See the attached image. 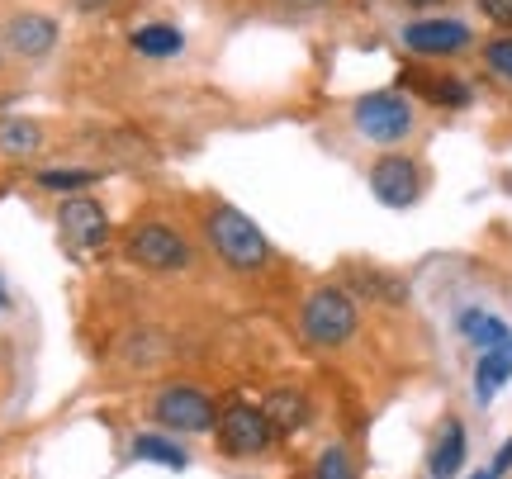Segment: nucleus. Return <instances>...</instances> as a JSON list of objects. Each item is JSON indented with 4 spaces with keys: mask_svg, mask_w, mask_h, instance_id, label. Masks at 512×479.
I'll list each match as a JSON object with an SVG mask.
<instances>
[{
    "mask_svg": "<svg viewBox=\"0 0 512 479\" xmlns=\"http://www.w3.org/2000/svg\"><path fill=\"white\" fill-rule=\"evenodd\" d=\"M484 57H489V67H494L498 76H508V81H512V38L489 43V48H484Z\"/></svg>",
    "mask_w": 512,
    "mask_h": 479,
    "instance_id": "obj_21",
    "label": "nucleus"
},
{
    "mask_svg": "<svg viewBox=\"0 0 512 479\" xmlns=\"http://www.w3.org/2000/svg\"><path fill=\"white\" fill-rule=\"evenodd\" d=\"M209 242H214L223 266H233V271H261L271 261V242L261 238V228L233 204H219L209 214Z\"/></svg>",
    "mask_w": 512,
    "mask_h": 479,
    "instance_id": "obj_2",
    "label": "nucleus"
},
{
    "mask_svg": "<svg viewBox=\"0 0 512 479\" xmlns=\"http://www.w3.org/2000/svg\"><path fill=\"white\" fill-rule=\"evenodd\" d=\"M38 185L43 190H81V185H95V171H43L38 176Z\"/></svg>",
    "mask_w": 512,
    "mask_h": 479,
    "instance_id": "obj_20",
    "label": "nucleus"
},
{
    "mask_svg": "<svg viewBox=\"0 0 512 479\" xmlns=\"http://www.w3.org/2000/svg\"><path fill=\"white\" fill-rule=\"evenodd\" d=\"M275 442V427L266 423V413L252 404H233L219 418V446L223 456L233 461H252V456H266Z\"/></svg>",
    "mask_w": 512,
    "mask_h": 479,
    "instance_id": "obj_5",
    "label": "nucleus"
},
{
    "mask_svg": "<svg viewBox=\"0 0 512 479\" xmlns=\"http://www.w3.org/2000/svg\"><path fill=\"white\" fill-rule=\"evenodd\" d=\"M351 280H356L361 290H370V295H380L384 304H403V299H408V290H403V280L380 276V271H356Z\"/></svg>",
    "mask_w": 512,
    "mask_h": 479,
    "instance_id": "obj_18",
    "label": "nucleus"
},
{
    "mask_svg": "<svg viewBox=\"0 0 512 479\" xmlns=\"http://www.w3.org/2000/svg\"><path fill=\"white\" fill-rule=\"evenodd\" d=\"M124 257L133 266H143V271L166 276V271H185L190 266V242L176 228H166V223H138L124 238Z\"/></svg>",
    "mask_w": 512,
    "mask_h": 479,
    "instance_id": "obj_3",
    "label": "nucleus"
},
{
    "mask_svg": "<svg viewBox=\"0 0 512 479\" xmlns=\"http://www.w3.org/2000/svg\"><path fill=\"white\" fill-rule=\"evenodd\" d=\"M294 5H323V0H294Z\"/></svg>",
    "mask_w": 512,
    "mask_h": 479,
    "instance_id": "obj_26",
    "label": "nucleus"
},
{
    "mask_svg": "<svg viewBox=\"0 0 512 479\" xmlns=\"http://www.w3.org/2000/svg\"><path fill=\"white\" fill-rule=\"evenodd\" d=\"M57 233H62V247H67L76 261H91L95 252L110 242V214L95 200L76 195V200H67L57 209Z\"/></svg>",
    "mask_w": 512,
    "mask_h": 479,
    "instance_id": "obj_4",
    "label": "nucleus"
},
{
    "mask_svg": "<svg viewBox=\"0 0 512 479\" xmlns=\"http://www.w3.org/2000/svg\"><path fill=\"white\" fill-rule=\"evenodd\" d=\"M418 5H422V0H418Z\"/></svg>",
    "mask_w": 512,
    "mask_h": 479,
    "instance_id": "obj_27",
    "label": "nucleus"
},
{
    "mask_svg": "<svg viewBox=\"0 0 512 479\" xmlns=\"http://www.w3.org/2000/svg\"><path fill=\"white\" fill-rule=\"evenodd\" d=\"M403 43L422 57H446V53L470 48V29L460 19H418V24L403 29Z\"/></svg>",
    "mask_w": 512,
    "mask_h": 479,
    "instance_id": "obj_9",
    "label": "nucleus"
},
{
    "mask_svg": "<svg viewBox=\"0 0 512 479\" xmlns=\"http://www.w3.org/2000/svg\"><path fill=\"white\" fill-rule=\"evenodd\" d=\"M356 295L342 290V285H323L304 299L299 309V332L309 337L313 347H347L356 337Z\"/></svg>",
    "mask_w": 512,
    "mask_h": 479,
    "instance_id": "obj_1",
    "label": "nucleus"
},
{
    "mask_svg": "<svg viewBox=\"0 0 512 479\" xmlns=\"http://www.w3.org/2000/svg\"><path fill=\"white\" fill-rule=\"evenodd\" d=\"M512 380V337L503 342V347H494V351H484L479 356V366H475V399L479 404H489L498 389Z\"/></svg>",
    "mask_w": 512,
    "mask_h": 479,
    "instance_id": "obj_13",
    "label": "nucleus"
},
{
    "mask_svg": "<svg viewBox=\"0 0 512 479\" xmlns=\"http://www.w3.org/2000/svg\"><path fill=\"white\" fill-rule=\"evenodd\" d=\"M38 143H43V129L34 119H0V152L29 157V152H38Z\"/></svg>",
    "mask_w": 512,
    "mask_h": 479,
    "instance_id": "obj_16",
    "label": "nucleus"
},
{
    "mask_svg": "<svg viewBox=\"0 0 512 479\" xmlns=\"http://www.w3.org/2000/svg\"><path fill=\"white\" fill-rule=\"evenodd\" d=\"M5 43H10L19 57H43V53H53L57 24L48 15H15L10 29H5Z\"/></svg>",
    "mask_w": 512,
    "mask_h": 479,
    "instance_id": "obj_10",
    "label": "nucleus"
},
{
    "mask_svg": "<svg viewBox=\"0 0 512 479\" xmlns=\"http://www.w3.org/2000/svg\"><path fill=\"white\" fill-rule=\"evenodd\" d=\"M313 479H356L347 446H328V451L318 456V470H313Z\"/></svg>",
    "mask_w": 512,
    "mask_h": 479,
    "instance_id": "obj_19",
    "label": "nucleus"
},
{
    "mask_svg": "<svg viewBox=\"0 0 512 479\" xmlns=\"http://www.w3.org/2000/svg\"><path fill=\"white\" fill-rule=\"evenodd\" d=\"M356 129L370 143H399L413 129V105L399 91H375L366 100H356Z\"/></svg>",
    "mask_w": 512,
    "mask_h": 479,
    "instance_id": "obj_6",
    "label": "nucleus"
},
{
    "mask_svg": "<svg viewBox=\"0 0 512 479\" xmlns=\"http://www.w3.org/2000/svg\"><path fill=\"white\" fill-rule=\"evenodd\" d=\"M470 479H498V475H494V470H479V475H470Z\"/></svg>",
    "mask_w": 512,
    "mask_h": 479,
    "instance_id": "obj_24",
    "label": "nucleus"
},
{
    "mask_svg": "<svg viewBox=\"0 0 512 479\" xmlns=\"http://www.w3.org/2000/svg\"><path fill=\"white\" fill-rule=\"evenodd\" d=\"M460 332H465L479 351H494V347H503V342L512 337L508 323L494 318V314H484V309H465V314H460Z\"/></svg>",
    "mask_w": 512,
    "mask_h": 479,
    "instance_id": "obj_14",
    "label": "nucleus"
},
{
    "mask_svg": "<svg viewBox=\"0 0 512 479\" xmlns=\"http://www.w3.org/2000/svg\"><path fill=\"white\" fill-rule=\"evenodd\" d=\"M261 413H266V423L275 427V437H294L299 427L309 423V399H304L299 389H271Z\"/></svg>",
    "mask_w": 512,
    "mask_h": 479,
    "instance_id": "obj_12",
    "label": "nucleus"
},
{
    "mask_svg": "<svg viewBox=\"0 0 512 479\" xmlns=\"http://www.w3.org/2000/svg\"><path fill=\"white\" fill-rule=\"evenodd\" d=\"M460 465H465V423H460V418H446V423L437 427L432 456H427V475L432 479H456Z\"/></svg>",
    "mask_w": 512,
    "mask_h": 479,
    "instance_id": "obj_11",
    "label": "nucleus"
},
{
    "mask_svg": "<svg viewBox=\"0 0 512 479\" xmlns=\"http://www.w3.org/2000/svg\"><path fill=\"white\" fill-rule=\"evenodd\" d=\"M370 190H375V200L389 204V209L418 204V195H422L418 162H408V157H380V162L370 166Z\"/></svg>",
    "mask_w": 512,
    "mask_h": 479,
    "instance_id": "obj_8",
    "label": "nucleus"
},
{
    "mask_svg": "<svg viewBox=\"0 0 512 479\" xmlns=\"http://www.w3.org/2000/svg\"><path fill=\"white\" fill-rule=\"evenodd\" d=\"M133 48L147 57H171L185 48V34L181 29H171V24H143L138 34H133Z\"/></svg>",
    "mask_w": 512,
    "mask_h": 479,
    "instance_id": "obj_17",
    "label": "nucleus"
},
{
    "mask_svg": "<svg viewBox=\"0 0 512 479\" xmlns=\"http://www.w3.org/2000/svg\"><path fill=\"white\" fill-rule=\"evenodd\" d=\"M133 456H138V461H152V465H166V470H185V465H190V456H185L181 446L157 437V432H138V437H133Z\"/></svg>",
    "mask_w": 512,
    "mask_h": 479,
    "instance_id": "obj_15",
    "label": "nucleus"
},
{
    "mask_svg": "<svg viewBox=\"0 0 512 479\" xmlns=\"http://www.w3.org/2000/svg\"><path fill=\"white\" fill-rule=\"evenodd\" d=\"M152 413H157V423L171 427V432H209V427L219 423V408H214V399L209 394H200L195 385H171L157 394V404H152Z\"/></svg>",
    "mask_w": 512,
    "mask_h": 479,
    "instance_id": "obj_7",
    "label": "nucleus"
},
{
    "mask_svg": "<svg viewBox=\"0 0 512 479\" xmlns=\"http://www.w3.org/2000/svg\"><path fill=\"white\" fill-rule=\"evenodd\" d=\"M5 304H10V295H5V285H0V309H5Z\"/></svg>",
    "mask_w": 512,
    "mask_h": 479,
    "instance_id": "obj_25",
    "label": "nucleus"
},
{
    "mask_svg": "<svg viewBox=\"0 0 512 479\" xmlns=\"http://www.w3.org/2000/svg\"><path fill=\"white\" fill-rule=\"evenodd\" d=\"M81 10H105V5H114V0H76Z\"/></svg>",
    "mask_w": 512,
    "mask_h": 479,
    "instance_id": "obj_23",
    "label": "nucleus"
},
{
    "mask_svg": "<svg viewBox=\"0 0 512 479\" xmlns=\"http://www.w3.org/2000/svg\"><path fill=\"white\" fill-rule=\"evenodd\" d=\"M479 10L494 19V24H508L512 29V0H479Z\"/></svg>",
    "mask_w": 512,
    "mask_h": 479,
    "instance_id": "obj_22",
    "label": "nucleus"
}]
</instances>
